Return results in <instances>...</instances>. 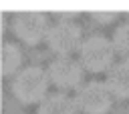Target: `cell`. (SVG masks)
Here are the masks:
<instances>
[{"mask_svg": "<svg viewBox=\"0 0 129 114\" xmlns=\"http://www.w3.org/2000/svg\"><path fill=\"white\" fill-rule=\"evenodd\" d=\"M79 54H81V58H79L81 68L89 70L93 74L109 70L117 56L111 40L105 36H89L87 40H83L79 46Z\"/></svg>", "mask_w": 129, "mask_h": 114, "instance_id": "7a4b0ae2", "label": "cell"}, {"mask_svg": "<svg viewBox=\"0 0 129 114\" xmlns=\"http://www.w3.org/2000/svg\"><path fill=\"white\" fill-rule=\"evenodd\" d=\"M75 106L77 110L85 114H107L113 102V96L105 82H87L83 84L75 94Z\"/></svg>", "mask_w": 129, "mask_h": 114, "instance_id": "5b68a950", "label": "cell"}, {"mask_svg": "<svg viewBox=\"0 0 129 114\" xmlns=\"http://www.w3.org/2000/svg\"><path fill=\"white\" fill-rule=\"evenodd\" d=\"M54 16L58 20H71V22H75V18L79 16V12L77 10H58V12H54Z\"/></svg>", "mask_w": 129, "mask_h": 114, "instance_id": "7c38bea8", "label": "cell"}, {"mask_svg": "<svg viewBox=\"0 0 129 114\" xmlns=\"http://www.w3.org/2000/svg\"><path fill=\"white\" fill-rule=\"evenodd\" d=\"M48 92V78L40 66H28L20 70L12 80V94L22 104H36Z\"/></svg>", "mask_w": 129, "mask_h": 114, "instance_id": "6da1fadb", "label": "cell"}, {"mask_svg": "<svg viewBox=\"0 0 129 114\" xmlns=\"http://www.w3.org/2000/svg\"><path fill=\"white\" fill-rule=\"evenodd\" d=\"M105 86L109 88L111 96L129 98V60L113 62V66L107 70Z\"/></svg>", "mask_w": 129, "mask_h": 114, "instance_id": "52a82bcc", "label": "cell"}, {"mask_svg": "<svg viewBox=\"0 0 129 114\" xmlns=\"http://www.w3.org/2000/svg\"><path fill=\"white\" fill-rule=\"evenodd\" d=\"M44 72H46L48 82H52L58 90H73V88L81 86L85 70L71 56H56L48 64V70H44Z\"/></svg>", "mask_w": 129, "mask_h": 114, "instance_id": "8992f818", "label": "cell"}, {"mask_svg": "<svg viewBox=\"0 0 129 114\" xmlns=\"http://www.w3.org/2000/svg\"><path fill=\"white\" fill-rule=\"evenodd\" d=\"M91 18L97 24H113L117 20V12H91Z\"/></svg>", "mask_w": 129, "mask_h": 114, "instance_id": "8fae6325", "label": "cell"}, {"mask_svg": "<svg viewBox=\"0 0 129 114\" xmlns=\"http://www.w3.org/2000/svg\"><path fill=\"white\" fill-rule=\"evenodd\" d=\"M48 30V18L38 10H22L12 18V32L28 46H36L44 40Z\"/></svg>", "mask_w": 129, "mask_h": 114, "instance_id": "277c9868", "label": "cell"}, {"mask_svg": "<svg viewBox=\"0 0 129 114\" xmlns=\"http://www.w3.org/2000/svg\"><path fill=\"white\" fill-rule=\"evenodd\" d=\"M77 112L79 110L75 106V100L64 92L48 94L38 104V114H77Z\"/></svg>", "mask_w": 129, "mask_h": 114, "instance_id": "ba28073f", "label": "cell"}, {"mask_svg": "<svg viewBox=\"0 0 129 114\" xmlns=\"http://www.w3.org/2000/svg\"><path fill=\"white\" fill-rule=\"evenodd\" d=\"M22 64V50L14 42H4L2 46V74L12 76Z\"/></svg>", "mask_w": 129, "mask_h": 114, "instance_id": "9c48e42d", "label": "cell"}, {"mask_svg": "<svg viewBox=\"0 0 129 114\" xmlns=\"http://www.w3.org/2000/svg\"><path fill=\"white\" fill-rule=\"evenodd\" d=\"M46 46L56 56H69L81 46V28L71 20H56L46 30Z\"/></svg>", "mask_w": 129, "mask_h": 114, "instance_id": "3957f363", "label": "cell"}, {"mask_svg": "<svg viewBox=\"0 0 129 114\" xmlns=\"http://www.w3.org/2000/svg\"><path fill=\"white\" fill-rule=\"evenodd\" d=\"M111 44H113L115 54H119L123 60H129V20L115 28Z\"/></svg>", "mask_w": 129, "mask_h": 114, "instance_id": "30bf717a", "label": "cell"}]
</instances>
